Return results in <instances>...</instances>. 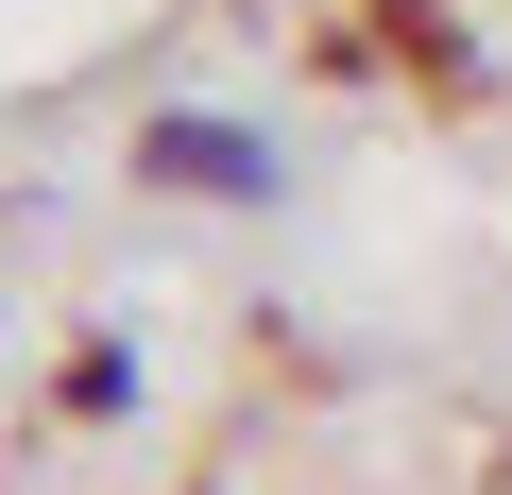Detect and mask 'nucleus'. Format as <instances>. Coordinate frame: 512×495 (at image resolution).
<instances>
[{
    "label": "nucleus",
    "mask_w": 512,
    "mask_h": 495,
    "mask_svg": "<svg viewBox=\"0 0 512 495\" xmlns=\"http://www.w3.org/2000/svg\"><path fill=\"white\" fill-rule=\"evenodd\" d=\"M137 171H154L171 205H222V222H256V205L291 188V137H274V120H239V103H154Z\"/></svg>",
    "instance_id": "obj_1"
},
{
    "label": "nucleus",
    "mask_w": 512,
    "mask_h": 495,
    "mask_svg": "<svg viewBox=\"0 0 512 495\" xmlns=\"http://www.w3.org/2000/svg\"><path fill=\"white\" fill-rule=\"evenodd\" d=\"M69 410H86V427H120V410H137V342H86V376H69Z\"/></svg>",
    "instance_id": "obj_2"
}]
</instances>
